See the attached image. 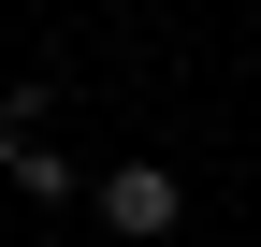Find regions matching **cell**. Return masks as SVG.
I'll use <instances>...</instances> for the list:
<instances>
[{"label": "cell", "instance_id": "cell-1", "mask_svg": "<svg viewBox=\"0 0 261 247\" xmlns=\"http://www.w3.org/2000/svg\"><path fill=\"white\" fill-rule=\"evenodd\" d=\"M102 218H116L130 247H160V233L189 218V189H174V160H116V175H102Z\"/></svg>", "mask_w": 261, "mask_h": 247}, {"label": "cell", "instance_id": "cell-2", "mask_svg": "<svg viewBox=\"0 0 261 247\" xmlns=\"http://www.w3.org/2000/svg\"><path fill=\"white\" fill-rule=\"evenodd\" d=\"M0 175H15L29 204H73V160H58V145H0Z\"/></svg>", "mask_w": 261, "mask_h": 247}]
</instances>
